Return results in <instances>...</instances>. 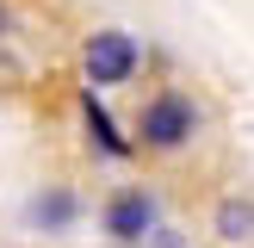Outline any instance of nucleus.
Listing matches in <instances>:
<instances>
[{
    "mask_svg": "<svg viewBox=\"0 0 254 248\" xmlns=\"http://www.w3.org/2000/svg\"><path fill=\"white\" fill-rule=\"evenodd\" d=\"M0 25H6V12H0Z\"/></svg>",
    "mask_w": 254,
    "mask_h": 248,
    "instance_id": "7",
    "label": "nucleus"
},
{
    "mask_svg": "<svg viewBox=\"0 0 254 248\" xmlns=\"http://www.w3.org/2000/svg\"><path fill=\"white\" fill-rule=\"evenodd\" d=\"M149 230H155V198H149L143 186H124V192L106 205V236H118V242H143Z\"/></svg>",
    "mask_w": 254,
    "mask_h": 248,
    "instance_id": "3",
    "label": "nucleus"
},
{
    "mask_svg": "<svg viewBox=\"0 0 254 248\" xmlns=\"http://www.w3.org/2000/svg\"><path fill=\"white\" fill-rule=\"evenodd\" d=\"M192 130H198V106L186 93H155L143 106V118H136V136H143L149 149H161V155H168V149H180V143H192Z\"/></svg>",
    "mask_w": 254,
    "mask_h": 248,
    "instance_id": "2",
    "label": "nucleus"
},
{
    "mask_svg": "<svg viewBox=\"0 0 254 248\" xmlns=\"http://www.w3.org/2000/svg\"><path fill=\"white\" fill-rule=\"evenodd\" d=\"M217 230H223V242H248V198H223Z\"/></svg>",
    "mask_w": 254,
    "mask_h": 248,
    "instance_id": "6",
    "label": "nucleus"
},
{
    "mask_svg": "<svg viewBox=\"0 0 254 248\" xmlns=\"http://www.w3.org/2000/svg\"><path fill=\"white\" fill-rule=\"evenodd\" d=\"M31 223H44V230H68V223H74V192H62V186L44 192L31 205Z\"/></svg>",
    "mask_w": 254,
    "mask_h": 248,
    "instance_id": "5",
    "label": "nucleus"
},
{
    "mask_svg": "<svg viewBox=\"0 0 254 248\" xmlns=\"http://www.w3.org/2000/svg\"><path fill=\"white\" fill-rule=\"evenodd\" d=\"M81 118H87V130H93V143L106 149V155H130V136H118V124H112V112L93 99V87H87V99H81Z\"/></svg>",
    "mask_w": 254,
    "mask_h": 248,
    "instance_id": "4",
    "label": "nucleus"
},
{
    "mask_svg": "<svg viewBox=\"0 0 254 248\" xmlns=\"http://www.w3.org/2000/svg\"><path fill=\"white\" fill-rule=\"evenodd\" d=\"M81 62H87V87H124L143 68V44H136L130 31H118V25H106V31L87 37Z\"/></svg>",
    "mask_w": 254,
    "mask_h": 248,
    "instance_id": "1",
    "label": "nucleus"
}]
</instances>
